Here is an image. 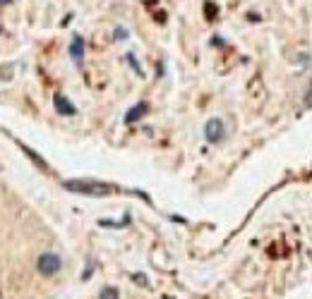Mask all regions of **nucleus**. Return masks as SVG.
Masks as SVG:
<instances>
[{
  "mask_svg": "<svg viewBox=\"0 0 312 299\" xmlns=\"http://www.w3.org/2000/svg\"><path fill=\"white\" fill-rule=\"evenodd\" d=\"M62 187L67 191L86 194V196H106V194L113 191L111 185H104V182H96V180H67V182H62Z\"/></svg>",
  "mask_w": 312,
  "mask_h": 299,
  "instance_id": "1",
  "label": "nucleus"
},
{
  "mask_svg": "<svg viewBox=\"0 0 312 299\" xmlns=\"http://www.w3.org/2000/svg\"><path fill=\"white\" fill-rule=\"evenodd\" d=\"M36 268L41 275H56L60 268H62V259L58 256V254H41L39 256V261H36Z\"/></svg>",
  "mask_w": 312,
  "mask_h": 299,
  "instance_id": "2",
  "label": "nucleus"
},
{
  "mask_svg": "<svg viewBox=\"0 0 312 299\" xmlns=\"http://www.w3.org/2000/svg\"><path fill=\"white\" fill-rule=\"evenodd\" d=\"M204 136H207V141L219 144V141L224 139V122H221L219 117H211V120L204 125Z\"/></svg>",
  "mask_w": 312,
  "mask_h": 299,
  "instance_id": "3",
  "label": "nucleus"
},
{
  "mask_svg": "<svg viewBox=\"0 0 312 299\" xmlns=\"http://www.w3.org/2000/svg\"><path fill=\"white\" fill-rule=\"evenodd\" d=\"M70 57L75 60V65H82L84 60V38L82 36H75L72 43H70Z\"/></svg>",
  "mask_w": 312,
  "mask_h": 299,
  "instance_id": "4",
  "label": "nucleus"
},
{
  "mask_svg": "<svg viewBox=\"0 0 312 299\" xmlns=\"http://www.w3.org/2000/svg\"><path fill=\"white\" fill-rule=\"evenodd\" d=\"M53 106H56V110L60 115H77V108H75L62 93H58L56 98H53Z\"/></svg>",
  "mask_w": 312,
  "mask_h": 299,
  "instance_id": "5",
  "label": "nucleus"
},
{
  "mask_svg": "<svg viewBox=\"0 0 312 299\" xmlns=\"http://www.w3.org/2000/svg\"><path fill=\"white\" fill-rule=\"evenodd\" d=\"M146 110H149V106H146V103H137L135 108H130V110H127V112H125V122H127V125H132V122H137V120L142 117V115H144V112H146Z\"/></svg>",
  "mask_w": 312,
  "mask_h": 299,
  "instance_id": "6",
  "label": "nucleus"
},
{
  "mask_svg": "<svg viewBox=\"0 0 312 299\" xmlns=\"http://www.w3.org/2000/svg\"><path fill=\"white\" fill-rule=\"evenodd\" d=\"M99 299H120V295H118V290L115 287H106L104 292H101V297Z\"/></svg>",
  "mask_w": 312,
  "mask_h": 299,
  "instance_id": "7",
  "label": "nucleus"
},
{
  "mask_svg": "<svg viewBox=\"0 0 312 299\" xmlns=\"http://www.w3.org/2000/svg\"><path fill=\"white\" fill-rule=\"evenodd\" d=\"M125 60H127L130 65H132V70H135L137 75H142V67L137 65V60H135V55H132V53H127V55H125Z\"/></svg>",
  "mask_w": 312,
  "mask_h": 299,
  "instance_id": "8",
  "label": "nucleus"
},
{
  "mask_svg": "<svg viewBox=\"0 0 312 299\" xmlns=\"http://www.w3.org/2000/svg\"><path fill=\"white\" fill-rule=\"evenodd\" d=\"M113 38H115V41H123V38H127V29L118 27V29L113 31Z\"/></svg>",
  "mask_w": 312,
  "mask_h": 299,
  "instance_id": "9",
  "label": "nucleus"
},
{
  "mask_svg": "<svg viewBox=\"0 0 312 299\" xmlns=\"http://www.w3.org/2000/svg\"><path fill=\"white\" fill-rule=\"evenodd\" d=\"M204 10H207V17H209V19H214V17H216V5H214V2H207V7H204Z\"/></svg>",
  "mask_w": 312,
  "mask_h": 299,
  "instance_id": "10",
  "label": "nucleus"
},
{
  "mask_svg": "<svg viewBox=\"0 0 312 299\" xmlns=\"http://www.w3.org/2000/svg\"><path fill=\"white\" fill-rule=\"evenodd\" d=\"M0 77L10 79V77H12V67H0Z\"/></svg>",
  "mask_w": 312,
  "mask_h": 299,
  "instance_id": "11",
  "label": "nucleus"
},
{
  "mask_svg": "<svg viewBox=\"0 0 312 299\" xmlns=\"http://www.w3.org/2000/svg\"><path fill=\"white\" fill-rule=\"evenodd\" d=\"M305 98H308V101H305V106H308V108H312V91L305 96Z\"/></svg>",
  "mask_w": 312,
  "mask_h": 299,
  "instance_id": "12",
  "label": "nucleus"
},
{
  "mask_svg": "<svg viewBox=\"0 0 312 299\" xmlns=\"http://www.w3.org/2000/svg\"><path fill=\"white\" fill-rule=\"evenodd\" d=\"M5 2H12V0H0V5H5Z\"/></svg>",
  "mask_w": 312,
  "mask_h": 299,
  "instance_id": "13",
  "label": "nucleus"
}]
</instances>
